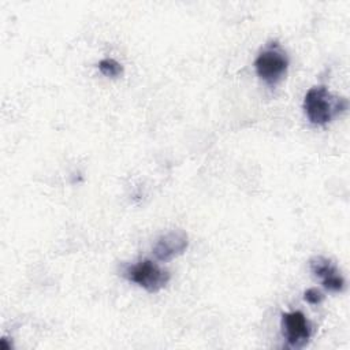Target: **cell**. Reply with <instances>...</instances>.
Listing matches in <instances>:
<instances>
[{
    "instance_id": "cell-1",
    "label": "cell",
    "mask_w": 350,
    "mask_h": 350,
    "mask_svg": "<svg viewBox=\"0 0 350 350\" xmlns=\"http://www.w3.org/2000/svg\"><path fill=\"white\" fill-rule=\"evenodd\" d=\"M347 100L345 97H335L329 90L320 85L310 88L304 97V112L308 120L314 126H325L335 116L347 109Z\"/></svg>"
},
{
    "instance_id": "cell-2",
    "label": "cell",
    "mask_w": 350,
    "mask_h": 350,
    "mask_svg": "<svg viewBox=\"0 0 350 350\" xmlns=\"http://www.w3.org/2000/svg\"><path fill=\"white\" fill-rule=\"evenodd\" d=\"M287 53L280 48L278 42H273L261 51L254 60L257 75L269 86H275L283 79L287 72Z\"/></svg>"
},
{
    "instance_id": "cell-3",
    "label": "cell",
    "mask_w": 350,
    "mask_h": 350,
    "mask_svg": "<svg viewBox=\"0 0 350 350\" xmlns=\"http://www.w3.org/2000/svg\"><path fill=\"white\" fill-rule=\"evenodd\" d=\"M123 276L145 288L148 293H157L163 290L170 282L168 271L163 269L152 260H142L137 264L129 265L123 271Z\"/></svg>"
},
{
    "instance_id": "cell-4",
    "label": "cell",
    "mask_w": 350,
    "mask_h": 350,
    "mask_svg": "<svg viewBox=\"0 0 350 350\" xmlns=\"http://www.w3.org/2000/svg\"><path fill=\"white\" fill-rule=\"evenodd\" d=\"M282 329L287 345L293 349L306 346L312 336L310 323L299 310L282 314Z\"/></svg>"
},
{
    "instance_id": "cell-5",
    "label": "cell",
    "mask_w": 350,
    "mask_h": 350,
    "mask_svg": "<svg viewBox=\"0 0 350 350\" xmlns=\"http://www.w3.org/2000/svg\"><path fill=\"white\" fill-rule=\"evenodd\" d=\"M189 245L187 234L183 230H172L159 237L153 245V254L159 261L167 262L180 256Z\"/></svg>"
},
{
    "instance_id": "cell-6",
    "label": "cell",
    "mask_w": 350,
    "mask_h": 350,
    "mask_svg": "<svg viewBox=\"0 0 350 350\" xmlns=\"http://www.w3.org/2000/svg\"><path fill=\"white\" fill-rule=\"evenodd\" d=\"M309 267H310V271L314 276L320 278L321 280L336 273L338 269L331 262V260H328L327 257H323V256H317V257H313L309 262Z\"/></svg>"
},
{
    "instance_id": "cell-7",
    "label": "cell",
    "mask_w": 350,
    "mask_h": 350,
    "mask_svg": "<svg viewBox=\"0 0 350 350\" xmlns=\"http://www.w3.org/2000/svg\"><path fill=\"white\" fill-rule=\"evenodd\" d=\"M98 70L103 75L109 78H118L123 74V67L115 59H103L98 62Z\"/></svg>"
},
{
    "instance_id": "cell-8",
    "label": "cell",
    "mask_w": 350,
    "mask_h": 350,
    "mask_svg": "<svg viewBox=\"0 0 350 350\" xmlns=\"http://www.w3.org/2000/svg\"><path fill=\"white\" fill-rule=\"evenodd\" d=\"M324 288H327L328 291H332V293H339L345 288V279L342 278V275L339 272L325 278L321 280Z\"/></svg>"
},
{
    "instance_id": "cell-9",
    "label": "cell",
    "mask_w": 350,
    "mask_h": 350,
    "mask_svg": "<svg viewBox=\"0 0 350 350\" xmlns=\"http://www.w3.org/2000/svg\"><path fill=\"white\" fill-rule=\"evenodd\" d=\"M304 299H305L308 304H310V305H319V304L323 302L324 295H323V293H321L320 290H317V288H314V287H310V288H308V290L305 291Z\"/></svg>"
}]
</instances>
